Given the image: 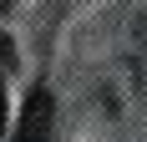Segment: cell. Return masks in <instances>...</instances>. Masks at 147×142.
Listing matches in <instances>:
<instances>
[{
	"instance_id": "cell-1",
	"label": "cell",
	"mask_w": 147,
	"mask_h": 142,
	"mask_svg": "<svg viewBox=\"0 0 147 142\" xmlns=\"http://www.w3.org/2000/svg\"><path fill=\"white\" fill-rule=\"evenodd\" d=\"M51 132H56V101H51L46 86H36V91L26 97V107H20L15 142H51Z\"/></svg>"
},
{
	"instance_id": "cell-2",
	"label": "cell",
	"mask_w": 147,
	"mask_h": 142,
	"mask_svg": "<svg viewBox=\"0 0 147 142\" xmlns=\"http://www.w3.org/2000/svg\"><path fill=\"white\" fill-rule=\"evenodd\" d=\"M0 137H5V86H0Z\"/></svg>"
},
{
	"instance_id": "cell-3",
	"label": "cell",
	"mask_w": 147,
	"mask_h": 142,
	"mask_svg": "<svg viewBox=\"0 0 147 142\" xmlns=\"http://www.w3.org/2000/svg\"><path fill=\"white\" fill-rule=\"evenodd\" d=\"M10 5H15V0H0V10H10Z\"/></svg>"
}]
</instances>
